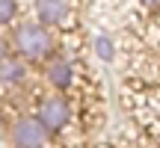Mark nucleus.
Listing matches in <instances>:
<instances>
[{
  "instance_id": "f257e3e1",
  "label": "nucleus",
  "mask_w": 160,
  "mask_h": 148,
  "mask_svg": "<svg viewBox=\"0 0 160 148\" xmlns=\"http://www.w3.org/2000/svg\"><path fill=\"white\" fill-rule=\"evenodd\" d=\"M12 53L21 57L27 65H42L45 59H51L57 53V39H53V30H48L45 24L39 21H18L12 27L9 36Z\"/></svg>"
},
{
  "instance_id": "f03ea898",
  "label": "nucleus",
  "mask_w": 160,
  "mask_h": 148,
  "mask_svg": "<svg viewBox=\"0 0 160 148\" xmlns=\"http://www.w3.org/2000/svg\"><path fill=\"white\" fill-rule=\"evenodd\" d=\"M36 119L48 127L51 136H57V133H62L65 127L71 125V119H74V107H71V101L62 95V92H48V95L39 98Z\"/></svg>"
},
{
  "instance_id": "7ed1b4c3",
  "label": "nucleus",
  "mask_w": 160,
  "mask_h": 148,
  "mask_svg": "<svg viewBox=\"0 0 160 148\" xmlns=\"http://www.w3.org/2000/svg\"><path fill=\"white\" fill-rule=\"evenodd\" d=\"M9 142L12 148H48L51 133L33 113H24L9 125Z\"/></svg>"
},
{
  "instance_id": "20e7f679",
  "label": "nucleus",
  "mask_w": 160,
  "mask_h": 148,
  "mask_svg": "<svg viewBox=\"0 0 160 148\" xmlns=\"http://www.w3.org/2000/svg\"><path fill=\"white\" fill-rule=\"evenodd\" d=\"M42 77H45V83L51 86V92H62L65 95V92L77 83V68H74V62H71L68 57L53 53L51 59L42 62Z\"/></svg>"
},
{
  "instance_id": "39448f33",
  "label": "nucleus",
  "mask_w": 160,
  "mask_h": 148,
  "mask_svg": "<svg viewBox=\"0 0 160 148\" xmlns=\"http://www.w3.org/2000/svg\"><path fill=\"white\" fill-rule=\"evenodd\" d=\"M33 12L39 24H45L48 30H57L68 21L71 6H68V0H33Z\"/></svg>"
},
{
  "instance_id": "423d86ee",
  "label": "nucleus",
  "mask_w": 160,
  "mask_h": 148,
  "mask_svg": "<svg viewBox=\"0 0 160 148\" xmlns=\"http://www.w3.org/2000/svg\"><path fill=\"white\" fill-rule=\"evenodd\" d=\"M27 77H30V65L21 57L9 53L6 59H0V89H18L27 83Z\"/></svg>"
},
{
  "instance_id": "0eeeda50",
  "label": "nucleus",
  "mask_w": 160,
  "mask_h": 148,
  "mask_svg": "<svg viewBox=\"0 0 160 148\" xmlns=\"http://www.w3.org/2000/svg\"><path fill=\"white\" fill-rule=\"evenodd\" d=\"M18 0H0V27H15L18 24Z\"/></svg>"
},
{
  "instance_id": "6e6552de",
  "label": "nucleus",
  "mask_w": 160,
  "mask_h": 148,
  "mask_svg": "<svg viewBox=\"0 0 160 148\" xmlns=\"http://www.w3.org/2000/svg\"><path fill=\"white\" fill-rule=\"evenodd\" d=\"M95 53L104 59V62H110V59L116 57V45L110 36H95Z\"/></svg>"
},
{
  "instance_id": "1a4fd4ad",
  "label": "nucleus",
  "mask_w": 160,
  "mask_h": 148,
  "mask_svg": "<svg viewBox=\"0 0 160 148\" xmlns=\"http://www.w3.org/2000/svg\"><path fill=\"white\" fill-rule=\"evenodd\" d=\"M12 53V45H9V39L6 36H0V59H6Z\"/></svg>"
},
{
  "instance_id": "9d476101",
  "label": "nucleus",
  "mask_w": 160,
  "mask_h": 148,
  "mask_svg": "<svg viewBox=\"0 0 160 148\" xmlns=\"http://www.w3.org/2000/svg\"><path fill=\"white\" fill-rule=\"evenodd\" d=\"M145 9H160V0H142Z\"/></svg>"
}]
</instances>
